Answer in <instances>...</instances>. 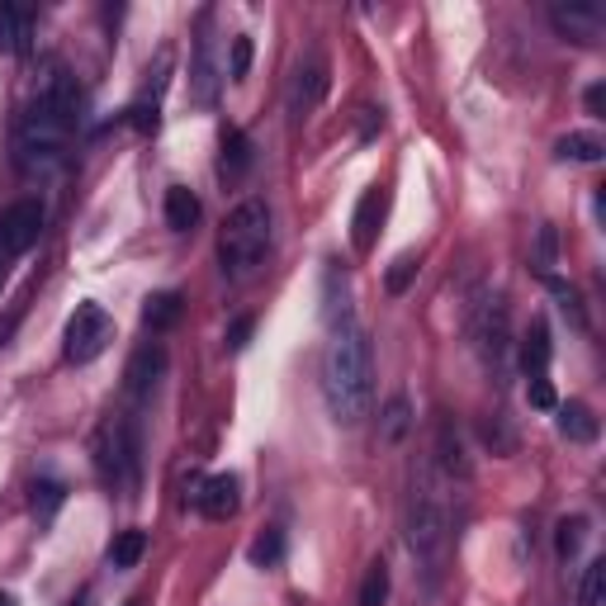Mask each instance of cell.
<instances>
[{
    "label": "cell",
    "mask_w": 606,
    "mask_h": 606,
    "mask_svg": "<svg viewBox=\"0 0 606 606\" xmlns=\"http://www.w3.org/2000/svg\"><path fill=\"white\" fill-rule=\"evenodd\" d=\"M417 270H422V261H417V256H412V252H403V256H398V261H394L389 270H384V289H389L394 299H398V294H408V285H412V280H417Z\"/></svg>",
    "instance_id": "32"
},
{
    "label": "cell",
    "mask_w": 606,
    "mask_h": 606,
    "mask_svg": "<svg viewBox=\"0 0 606 606\" xmlns=\"http://www.w3.org/2000/svg\"><path fill=\"white\" fill-rule=\"evenodd\" d=\"M559 412V431L569 436V441H578V446H592L597 441V417H592V408H583V403H564V408H554Z\"/></svg>",
    "instance_id": "21"
},
{
    "label": "cell",
    "mask_w": 606,
    "mask_h": 606,
    "mask_svg": "<svg viewBox=\"0 0 606 606\" xmlns=\"http://www.w3.org/2000/svg\"><path fill=\"white\" fill-rule=\"evenodd\" d=\"M166 223H171L176 232H190L199 223V199H195V190H185V185H171L166 190Z\"/></svg>",
    "instance_id": "22"
},
{
    "label": "cell",
    "mask_w": 606,
    "mask_h": 606,
    "mask_svg": "<svg viewBox=\"0 0 606 606\" xmlns=\"http://www.w3.org/2000/svg\"><path fill=\"white\" fill-rule=\"evenodd\" d=\"M252 332H256V318H237V322H232V327H228V351H247Z\"/></svg>",
    "instance_id": "35"
},
{
    "label": "cell",
    "mask_w": 606,
    "mask_h": 606,
    "mask_svg": "<svg viewBox=\"0 0 606 606\" xmlns=\"http://www.w3.org/2000/svg\"><path fill=\"white\" fill-rule=\"evenodd\" d=\"M252 138L242 133V128H223V157H218V171H223L228 180H237L242 171L252 166Z\"/></svg>",
    "instance_id": "20"
},
{
    "label": "cell",
    "mask_w": 606,
    "mask_h": 606,
    "mask_svg": "<svg viewBox=\"0 0 606 606\" xmlns=\"http://www.w3.org/2000/svg\"><path fill=\"white\" fill-rule=\"evenodd\" d=\"M545 289H550V299L559 304V313L569 318V327L588 332V304H583V294H578V285H569V280H559V275H545Z\"/></svg>",
    "instance_id": "19"
},
{
    "label": "cell",
    "mask_w": 606,
    "mask_h": 606,
    "mask_svg": "<svg viewBox=\"0 0 606 606\" xmlns=\"http://www.w3.org/2000/svg\"><path fill=\"white\" fill-rule=\"evenodd\" d=\"M531 408H540V412H554L559 408V398H554V389H550V379H531Z\"/></svg>",
    "instance_id": "36"
},
{
    "label": "cell",
    "mask_w": 606,
    "mask_h": 606,
    "mask_svg": "<svg viewBox=\"0 0 606 606\" xmlns=\"http://www.w3.org/2000/svg\"><path fill=\"white\" fill-rule=\"evenodd\" d=\"M209 24H214V10H204V15H199V38H195V62H190V100L204 105V109L218 100V62H214Z\"/></svg>",
    "instance_id": "12"
},
{
    "label": "cell",
    "mask_w": 606,
    "mask_h": 606,
    "mask_svg": "<svg viewBox=\"0 0 606 606\" xmlns=\"http://www.w3.org/2000/svg\"><path fill=\"white\" fill-rule=\"evenodd\" d=\"M602 597H606V559H588L573 592V606H602Z\"/></svg>",
    "instance_id": "25"
},
{
    "label": "cell",
    "mask_w": 606,
    "mask_h": 606,
    "mask_svg": "<svg viewBox=\"0 0 606 606\" xmlns=\"http://www.w3.org/2000/svg\"><path fill=\"white\" fill-rule=\"evenodd\" d=\"M483 441L493 446V455H512V450H517V436H512L507 427H502V417L483 422Z\"/></svg>",
    "instance_id": "34"
},
{
    "label": "cell",
    "mask_w": 606,
    "mask_h": 606,
    "mask_svg": "<svg viewBox=\"0 0 606 606\" xmlns=\"http://www.w3.org/2000/svg\"><path fill=\"white\" fill-rule=\"evenodd\" d=\"M162 370H166V351H162V346H157V341L138 346L133 360H128V370H124V394H128V403L143 408L147 398H152V389H157Z\"/></svg>",
    "instance_id": "13"
},
{
    "label": "cell",
    "mask_w": 606,
    "mask_h": 606,
    "mask_svg": "<svg viewBox=\"0 0 606 606\" xmlns=\"http://www.w3.org/2000/svg\"><path fill=\"white\" fill-rule=\"evenodd\" d=\"M62 502H67V483H57V479H38L34 483V517L38 521H53Z\"/></svg>",
    "instance_id": "29"
},
{
    "label": "cell",
    "mask_w": 606,
    "mask_h": 606,
    "mask_svg": "<svg viewBox=\"0 0 606 606\" xmlns=\"http://www.w3.org/2000/svg\"><path fill=\"white\" fill-rule=\"evenodd\" d=\"M408 431H412V398L398 389L389 403L379 408V446L384 450H394V446H403L408 441Z\"/></svg>",
    "instance_id": "17"
},
{
    "label": "cell",
    "mask_w": 606,
    "mask_h": 606,
    "mask_svg": "<svg viewBox=\"0 0 606 606\" xmlns=\"http://www.w3.org/2000/svg\"><path fill=\"white\" fill-rule=\"evenodd\" d=\"M76 124H81V86L67 72V62H43L34 81V95L15 124V166L24 176H53L67 166Z\"/></svg>",
    "instance_id": "1"
},
{
    "label": "cell",
    "mask_w": 606,
    "mask_h": 606,
    "mask_svg": "<svg viewBox=\"0 0 606 606\" xmlns=\"http://www.w3.org/2000/svg\"><path fill=\"white\" fill-rule=\"evenodd\" d=\"M583 100H588V109H592V114H602V105H606V86H588V95H583Z\"/></svg>",
    "instance_id": "38"
},
{
    "label": "cell",
    "mask_w": 606,
    "mask_h": 606,
    "mask_svg": "<svg viewBox=\"0 0 606 606\" xmlns=\"http://www.w3.org/2000/svg\"><path fill=\"white\" fill-rule=\"evenodd\" d=\"M379 128H384V109H365V119H360V138L370 143V138H375Z\"/></svg>",
    "instance_id": "37"
},
{
    "label": "cell",
    "mask_w": 606,
    "mask_h": 606,
    "mask_svg": "<svg viewBox=\"0 0 606 606\" xmlns=\"http://www.w3.org/2000/svg\"><path fill=\"white\" fill-rule=\"evenodd\" d=\"M185 498L195 502L209 521H228L232 512L242 507V483H237V474H214V479H199L195 474V479L185 483Z\"/></svg>",
    "instance_id": "11"
},
{
    "label": "cell",
    "mask_w": 606,
    "mask_h": 606,
    "mask_svg": "<svg viewBox=\"0 0 606 606\" xmlns=\"http://www.w3.org/2000/svg\"><path fill=\"white\" fill-rule=\"evenodd\" d=\"M180 308H185V304H180V294L176 289H162V294H152V299L143 304V322H147L152 332H171L176 322H180Z\"/></svg>",
    "instance_id": "24"
},
{
    "label": "cell",
    "mask_w": 606,
    "mask_h": 606,
    "mask_svg": "<svg viewBox=\"0 0 606 606\" xmlns=\"http://www.w3.org/2000/svg\"><path fill=\"white\" fill-rule=\"evenodd\" d=\"M109 341H114V318L100 304H76V313L67 318V360L72 365L100 360Z\"/></svg>",
    "instance_id": "7"
},
{
    "label": "cell",
    "mask_w": 606,
    "mask_h": 606,
    "mask_svg": "<svg viewBox=\"0 0 606 606\" xmlns=\"http://www.w3.org/2000/svg\"><path fill=\"white\" fill-rule=\"evenodd\" d=\"M550 356H554L550 327H545V318H536V322H531V332H526V341H521V370H526L531 379H545Z\"/></svg>",
    "instance_id": "18"
},
{
    "label": "cell",
    "mask_w": 606,
    "mask_h": 606,
    "mask_svg": "<svg viewBox=\"0 0 606 606\" xmlns=\"http://www.w3.org/2000/svg\"><path fill=\"white\" fill-rule=\"evenodd\" d=\"M450 536H455V483H450L446 474H436L431 460H422L417 469H412V488H408L403 540H408V554L427 569L431 583L446 569Z\"/></svg>",
    "instance_id": "3"
},
{
    "label": "cell",
    "mask_w": 606,
    "mask_h": 606,
    "mask_svg": "<svg viewBox=\"0 0 606 606\" xmlns=\"http://www.w3.org/2000/svg\"><path fill=\"white\" fill-rule=\"evenodd\" d=\"M427 460L436 464V474H446L450 483H469V474H474L469 450H464V436H460V427L450 417L436 427V450H431Z\"/></svg>",
    "instance_id": "14"
},
{
    "label": "cell",
    "mask_w": 606,
    "mask_h": 606,
    "mask_svg": "<svg viewBox=\"0 0 606 606\" xmlns=\"http://www.w3.org/2000/svg\"><path fill=\"white\" fill-rule=\"evenodd\" d=\"M550 24L559 38H573V43H597L606 29V10L597 0H554L550 5Z\"/></svg>",
    "instance_id": "10"
},
{
    "label": "cell",
    "mask_w": 606,
    "mask_h": 606,
    "mask_svg": "<svg viewBox=\"0 0 606 606\" xmlns=\"http://www.w3.org/2000/svg\"><path fill=\"white\" fill-rule=\"evenodd\" d=\"M554 261H559V232H554V223H540L536 228V252H531L536 275H554Z\"/></svg>",
    "instance_id": "27"
},
{
    "label": "cell",
    "mask_w": 606,
    "mask_h": 606,
    "mask_svg": "<svg viewBox=\"0 0 606 606\" xmlns=\"http://www.w3.org/2000/svg\"><path fill=\"white\" fill-rule=\"evenodd\" d=\"M95 469L105 488L133 498L138 493V469H143V427L133 412H114L95 431Z\"/></svg>",
    "instance_id": "5"
},
{
    "label": "cell",
    "mask_w": 606,
    "mask_h": 606,
    "mask_svg": "<svg viewBox=\"0 0 606 606\" xmlns=\"http://www.w3.org/2000/svg\"><path fill=\"white\" fill-rule=\"evenodd\" d=\"M280 559H285V531H275V526H270V531H261L252 540V564H256V569H275Z\"/></svg>",
    "instance_id": "30"
},
{
    "label": "cell",
    "mask_w": 606,
    "mask_h": 606,
    "mask_svg": "<svg viewBox=\"0 0 606 606\" xmlns=\"http://www.w3.org/2000/svg\"><path fill=\"white\" fill-rule=\"evenodd\" d=\"M43 199H15L5 214H0V275H5L10 261H20L24 252L43 237Z\"/></svg>",
    "instance_id": "9"
},
{
    "label": "cell",
    "mask_w": 606,
    "mask_h": 606,
    "mask_svg": "<svg viewBox=\"0 0 606 606\" xmlns=\"http://www.w3.org/2000/svg\"><path fill=\"white\" fill-rule=\"evenodd\" d=\"M583 540H588V517H564L559 531H554V550H559V559L569 564V559H578Z\"/></svg>",
    "instance_id": "28"
},
{
    "label": "cell",
    "mask_w": 606,
    "mask_h": 606,
    "mask_svg": "<svg viewBox=\"0 0 606 606\" xmlns=\"http://www.w3.org/2000/svg\"><path fill=\"white\" fill-rule=\"evenodd\" d=\"M389 602V564L375 559L365 569V583H360V606H384Z\"/></svg>",
    "instance_id": "31"
},
{
    "label": "cell",
    "mask_w": 606,
    "mask_h": 606,
    "mask_svg": "<svg viewBox=\"0 0 606 606\" xmlns=\"http://www.w3.org/2000/svg\"><path fill=\"white\" fill-rule=\"evenodd\" d=\"M0 48L15 57H24L34 48V10L29 5H15V0L0 5Z\"/></svg>",
    "instance_id": "16"
},
{
    "label": "cell",
    "mask_w": 606,
    "mask_h": 606,
    "mask_svg": "<svg viewBox=\"0 0 606 606\" xmlns=\"http://www.w3.org/2000/svg\"><path fill=\"white\" fill-rule=\"evenodd\" d=\"M384 209H389V195H384V185H370L365 195H360L356 214H351V242H356V252L375 247L379 223H384Z\"/></svg>",
    "instance_id": "15"
},
{
    "label": "cell",
    "mask_w": 606,
    "mask_h": 606,
    "mask_svg": "<svg viewBox=\"0 0 606 606\" xmlns=\"http://www.w3.org/2000/svg\"><path fill=\"white\" fill-rule=\"evenodd\" d=\"M247 72H252V38L237 34V38H232V67H228V76H232V81H247Z\"/></svg>",
    "instance_id": "33"
},
{
    "label": "cell",
    "mask_w": 606,
    "mask_h": 606,
    "mask_svg": "<svg viewBox=\"0 0 606 606\" xmlns=\"http://www.w3.org/2000/svg\"><path fill=\"white\" fill-rule=\"evenodd\" d=\"M554 152H559V162H602L606 157L597 133H569V138H559V147Z\"/></svg>",
    "instance_id": "26"
},
{
    "label": "cell",
    "mask_w": 606,
    "mask_h": 606,
    "mask_svg": "<svg viewBox=\"0 0 606 606\" xmlns=\"http://www.w3.org/2000/svg\"><path fill=\"white\" fill-rule=\"evenodd\" d=\"M322 95H327V57H322L318 48H308V53L294 62V76H289V90H285L289 124H308V119H313V109L322 105Z\"/></svg>",
    "instance_id": "8"
},
{
    "label": "cell",
    "mask_w": 606,
    "mask_h": 606,
    "mask_svg": "<svg viewBox=\"0 0 606 606\" xmlns=\"http://www.w3.org/2000/svg\"><path fill=\"white\" fill-rule=\"evenodd\" d=\"M0 606H10V597H5V592H0Z\"/></svg>",
    "instance_id": "39"
},
{
    "label": "cell",
    "mask_w": 606,
    "mask_h": 606,
    "mask_svg": "<svg viewBox=\"0 0 606 606\" xmlns=\"http://www.w3.org/2000/svg\"><path fill=\"white\" fill-rule=\"evenodd\" d=\"M270 252V209L266 199H242L228 214L223 232H218V261H223L228 280H247L256 275V266Z\"/></svg>",
    "instance_id": "4"
},
{
    "label": "cell",
    "mask_w": 606,
    "mask_h": 606,
    "mask_svg": "<svg viewBox=\"0 0 606 606\" xmlns=\"http://www.w3.org/2000/svg\"><path fill=\"white\" fill-rule=\"evenodd\" d=\"M72 606H86V602H72Z\"/></svg>",
    "instance_id": "40"
},
{
    "label": "cell",
    "mask_w": 606,
    "mask_h": 606,
    "mask_svg": "<svg viewBox=\"0 0 606 606\" xmlns=\"http://www.w3.org/2000/svg\"><path fill=\"white\" fill-rule=\"evenodd\" d=\"M147 554V531H138V526H128V531L114 536V545H109V569H138V559Z\"/></svg>",
    "instance_id": "23"
},
{
    "label": "cell",
    "mask_w": 606,
    "mask_h": 606,
    "mask_svg": "<svg viewBox=\"0 0 606 606\" xmlns=\"http://www.w3.org/2000/svg\"><path fill=\"white\" fill-rule=\"evenodd\" d=\"M322 398L337 427H360L375 408V346L360 322L332 327L327 356H322Z\"/></svg>",
    "instance_id": "2"
},
{
    "label": "cell",
    "mask_w": 606,
    "mask_h": 606,
    "mask_svg": "<svg viewBox=\"0 0 606 606\" xmlns=\"http://www.w3.org/2000/svg\"><path fill=\"white\" fill-rule=\"evenodd\" d=\"M464 332H469V346L474 356L483 360V370L502 384L507 375V360H512V313H507V299L498 289H474L469 304H464Z\"/></svg>",
    "instance_id": "6"
}]
</instances>
